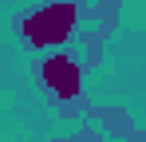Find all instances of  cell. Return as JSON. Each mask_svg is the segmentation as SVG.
Returning a JSON list of instances; mask_svg holds the SVG:
<instances>
[{
  "instance_id": "1",
  "label": "cell",
  "mask_w": 146,
  "mask_h": 142,
  "mask_svg": "<svg viewBox=\"0 0 146 142\" xmlns=\"http://www.w3.org/2000/svg\"><path fill=\"white\" fill-rule=\"evenodd\" d=\"M83 20H87L83 0H44V4L16 16V40H20L24 51L44 55V51H55V47H67L79 36Z\"/></svg>"
},
{
  "instance_id": "2",
  "label": "cell",
  "mask_w": 146,
  "mask_h": 142,
  "mask_svg": "<svg viewBox=\"0 0 146 142\" xmlns=\"http://www.w3.org/2000/svg\"><path fill=\"white\" fill-rule=\"evenodd\" d=\"M32 71H36L40 95L48 99L55 111L67 107V103H83V71H87V63H83L75 51H67V47L44 51Z\"/></svg>"
},
{
  "instance_id": "3",
  "label": "cell",
  "mask_w": 146,
  "mask_h": 142,
  "mask_svg": "<svg viewBox=\"0 0 146 142\" xmlns=\"http://www.w3.org/2000/svg\"><path fill=\"white\" fill-rule=\"evenodd\" d=\"M119 8L122 0H95L91 8H87V16L95 28H87V36H83V63L87 67H99L103 63V47L107 40L115 36V28H119Z\"/></svg>"
},
{
  "instance_id": "4",
  "label": "cell",
  "mask_w": 146,
  "mask_h": 142,
  "mask_svg": "<svg viewBox=\"0 0 146 142\" xmlns=\"http://www.w3.org/2000/svg\"><path fill=\"white\" fill-rule=\"evenodd\" d=\"M87 122H95L99 130L107 134V138H115V142H126L138 126H134V118H130V111L122 107V103H111V107H95V103H87Z\"/></svg>"
},
{
  "instance_id": "5",
  "label": "cell",
  "mask_w": 146,
  "mask_h": 142,
  "mask_svg": "<svg viewBox=\"0 0 146 142\" xmlns=\"http://www.w3.org/2000/svg\"><path fill=\"white\" fill-rule=\"evenodd\" d=\"M103 138H107V134L99 130L95 122H83L75 134H59V138H51V142H103Z\"/></svg>"
},
{
  "instance_id": "6",
  "label": "cell",
  "mask_w": 146,
  "mask_h": 142,
  "mask_svg": "<svg viewBox=\"0 0 146 142\" xmlns=\"http://www.w3.org/2000/svg\"><path fill=\"white\" fill-rule=\"evenodd\" d=\"M126 142H146V134H142V130H134V134H130Z\"/></svg>"
},
{
  "instance_id": "7",
  "label": "cell",
  "mask_w": 146,
  "mask_h": 142,
  "mask_svg": "<svg viewBox=\"0 0 146 142\" xmlns=\"http://www.w3.org/2000/svg\"><path fill=\"white\" fill-rule=\"evenodd\" d=\"M142 83H146V79H142Z\"/></svg>"
}]
</instances>
